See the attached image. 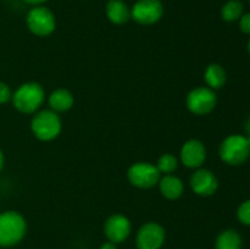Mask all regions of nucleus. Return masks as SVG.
I'll use <instances>...</instances> for the list:
<instances>
[{
  "instance_id": "f257e3e1",
  "label": "nucleus",
  "mask_w": 250,
  "mask_h": 249,
  "mask_svg": "<svg viewBox=\"0 0 250 249\" xmlns=\"http://www.w3.org/2000/svg\"><path fill=\"white\" fill-rule=\"evenodd\" d=\"M27 225L23 216L16 211L0 214V246L11 247L19 243L26 233Z\"/></svg>"
},
{
  "instance_id": "f03ea898",
  "label": "nucleus",
  "mask_w": 250,
  "mask_h": 249,
  "mask_svg": "<svg viewBox=\"0 0 250 249\" xmlns=\"http://www.w3.org/2000/svg\"><path fill=\"white\" fill-rule=\"evenodd\" d=\"M44 102V90L39 83L29 82L22 84L14 94V105L23 114H32Z\"/></svg>"
},
{
  "instance_id": "7ed1b4c3",
  "label": "nucleus",
  "mask_w": 250,
  "mask_h": 249,
  "mask_svg": "<svg viewBox=\"0 0 250 249\" xmlns=\"http://www.w3.org/2000/svg\"><path fill=\"white\" fill-rule=\"evenodd\" d=\"M250 155V142L247 137L233 134L220 145V156L229 165H241Z\"/></svg>"
},
{
  "instance_id": "20e7f679",
  "label": "nucleus",
  "mask_w": 250,
  "mask_h": 249,
  "mask_svg": "<svg viewBox=\"0 0 250 249\" xmlns=\"http://www.w3.org/2000/svg\"><path fill=\"white\" fill-rule=\"evenodd\" d=\"M32 131L41 141H51L61 132L60 117L50 110L38 112L32 120Z\"/></svg>"
},
{
  "instance_id": "39448f33",
  "label": "nucleus",
  "mask_w": 250,
  "mask_h": 249,
  "mask_svg": "<svg viewBox=\"0 0 250 249\" xmlns=\"http://www.w3.org/2000/svg\"><path fill=\"white\" fill-rule=\"evenodd\" d=\"M27 26L36 36L46 37L55 29V16L48 7L36 6L27 15Z\"/></svg>"
},
{
  "instance_id": "423d86ee",
  "label": "nucleus",
  "mask_w": 250,
  "mask_h": 249,
  "mask_svg": "<svg viewBox=\"0 0 250 249\" xmlns=\"http://www.w3.org/2000/svg\"><path fill=\"white\" fill-rule=\"evenodd\" d=\"M129 182L138 188H151L160 181V171L149 163H137L129 167L127 172Z\"/></svg>"
},
{
  "instance_id": "0eeeda50",
  "label": "nucleus",
  "mask_w": 250,
  "mask_h": 249,
  "mask_svg": "<svg viewBox=\"0 0 250 249\" xmlns=\"http://www.w3.org/2000/svg\"><path fill=\"white\" fill-rule=\"evenodd\" d=\"M187 107L195 115H207L216 106V94L211 88L199 87L190 90L187 95Z\"/></svg>"
},
{
  "instance_id": "6e6552de",
  "label": "nucleus",
  "mask_w": 250,
  "mask_h": 249,
  "mask_svg": "<svg viewBox=\"0 0 250 249\" xmlns=\"http://www.w3.org/2000/svg\"><path fill=\"white\" fill-rule=\"evenodd\" d=\"M164 6L160 0H138L131 10V17L141 24H153L161 19Z\"/></svg>"
},
{
  "instance_id": "1a4fd4ad",
  "label": "nucleus",
  "mask_w": 250,
  "mask_h": 249,
  "mask_svg": "<svg viewBox=\"0 0 250 249\" xmlns=\"http://www.w3.org/2000/svg\"><path fill=\"white\" fill-rule=\"evenodd\" d=\"M138 249H160L165 242V229L156 222H148L137 233Z\"/></svg>"
},
{
  "instance_id": "9d476101",
  "label": "nucleus",
  "mask_w": 250,
  "mask_h": 249,
  "mask_svg": "<svg viewBox=\"0 0 250 249\" xmlns=\"http://www.w3.org/2000/svg\"><path fill=\"white\" fill-rule=\"evenodd\" d=\"M104 232L112 243H121L128 238L131 233V222L125 215L115 214L106 220Z\"/></svg>"
},
{
  "instance_id": "9b49d317",
  "label": "nucleus",
  "mask_w": 250,
  "mask_h": 249,
  "mask_svg": "<svg viewBox=\"0 0 250 249\" xmlns=\"http://www.w3.org/2000/svg\"><path fill=\"white\" fill-rule=\"evenodd\" d=\"M190 187L198 195L209 197L217 190L219 181L211 171L200 168L190 177Z\"/></svg>"
},
{
  "instance_id": "f8f14e48",
  "label": "nucleus",
  "mask_w": 250,
  "mask_h": 249,
  "mask_svg": "<svg viewBox=\"0 0 250 249\" xmlns=\"http://www.w3.org/2000/svg\"><path fill=\"white\" fill-rule=\"evenodd\" d=\"M207 150L204 144L198 139H190L181 149V159L187 167L198 168L204 164Z\"/></svg>"
},
{
  "instance_id": "ddd939ff",
  "label": "nucleus",
  "mask_w": 250,
  "mask_h": 249,
  "mask_svg": "<svg viewBox=\"0 0 250 249\" xmlns=\"http://www.w3.org/2000/svg\"><path fill=\"white\" fill-rule=\"evenodd\" d=\"M106 15L115 24H124L131 19V10L122 0H110L106 5Z\"/></svg>"
},
{
  "instance_id": "4468645a",
  "label": "nucleus",
  "mask_w": 250,
  "mask_h": 249,
  "mask_svg": "<svg viewBox=\"0 0 250 249\" xmlns=\"http://www.w3.org/2000/svg\"><path fill=\"white\" fill-rule=\"evenodd\" d=\"M160 190L167 199H177L183 193V183L178 177L172 175H166L159 181Z\"/></svg>"
},
{
  "instance_id": "2eb2a0df",
  "label": "nucleus",
  "mask_w": 250,
  "mask_h": 249,
  "mask_svg": "<svg viewBox=\"0 0 250 249\" xmlns=\"http://www.w3.org/2000/svg\"><path fill=\"white\" fill-rule=\"evenodd\" d=\"M73 95L67 89H56L49 97V105L55 112L67 111L73 105Z\"/></svg>"
},
{
  "instance_id": "dca6fc26",
  "label": "nucleus",
  "mask_w": 250,
  "mask_h": 249,
  "mask_svg": "<svg viewBox=\"0 0 250 249\" xmlns=\"http://www.w3.org/2000/svg\"><path fill=\"white\" fill-rule=\"evenodd\" d=\"M205 82L211 89H219L226 83V71L219 63H211L205 70Z\"/></svg>"
},
{
  "instance_id": "f3484780",
  "label": "nucleus",
  "mask_w": 250,
  "mask_h": 249,
  "mask_svg": "<svg viewBox=\"0 0 250 249\" xmlns=\"http://www.w3.org/2000/svg\"><path fill=\"white\" fill-rule=\"evenodd\" d=\"M242 238L234 229L221 232L216 239V249H241Z\"/></svg>"
},
{
  "instance_id": "a211bd4d",
  "label": "nucleus",
  "mask_w": 250,
  "mask_h": 249,
  "mask_svg": "<svg viewBox=\"0 0 250 249\" xmlns=\"http://www.w3.org/2000/svg\"><path fill=\"white\" fill-rule=\"evenodd\" d=\"M243 14V4L239 2L238 0H231L226 2L221 10V16L225 21L233 22L241 19Z\"/></svg>"
},
{
  "instance_id": "6ab92c4d",
  "label": "nucleus",
  "mask_w": 250,
  "mask_h": 249,
  "mask_svg": "<svg viewBox=\"0 0 250 249\" xmlns=\"http://www.w3.org/2000/svg\"><path fill=\"white\" fill-rule=\"evenodd\" d=\"M177 159H176L175 156L171 155V154H164V155L160 156V159H159L156 167L160 171V173H167L168 175V173L173 172V171L177 168Z\"/></svg>"
},
{
  "instance_id": "aec40b11",
  "label": "nucleus",
  "mask_w": 250,
  "mask_h": 249,
  "mask_svg": "<svg viewBox=\"0 0 250 249\" xmlns=\"http://www.w3.org/2000/svg\"><path fill=\"white\" fill-rule=\"evenodd\" d=\"M237 216H238V220L242 224L250 226V199L246 200V202H243L239 205Z\"/></svg>"
},
{
  "instance_id": "412c9836",
  "label": "nucleus",
  "mask_w": 250,
  "mask_h": 249,
  "mask_svg": "<svg viewBox=\"0 0 250 249\" xmlns=\"http://www.w3.org/2000/svg\"><path fill=\"white\" fill-rule=\"evenodd\" d=\"M11 98V90L5 83L0 82V104H4Z\"/></svg>"
},
{
  "instance_id": "4be33fe9",
  "label": "nucleus",
  "mask_w": 250,
  "mask_h": 249,
  "mask_svg": "<svg viewBox=\"0 0 250 249\" xmlns=\"http://www.w3.org/2000/svg\"><path fill=\"white\" fill-rule=\"evenodd\" d=\"M239 27H241V29L244 32V33L250 34V12L249 14L243 15V16L241 17Z\"/></svg>"
},
{
  "instance_id": "5701e85b",
  "label": "nucleus",
  "mask_w": 250,
  "mask_h": 249,
  "mask_svg": "<svg viewBox=\"0 0 250 249\" xmlns=\"http://www.w3.org/2000/svg\"><path fill=\"white\" fill-rule=\"evenodd\" d=\"M100 249H117V248H116V244L109 241V242H106V243L103 244V246L100 247Z\"/></svg>"
},
{
  "instance_id": "b1692460",
  "label": "nucleus",
  "mask_w": 250,
  "mask_h": 249,
  "mask_svg": "<svg viewBox=\"0 0 250 249\" xmlns=\"http://www.w3.org/2000/svg\"><path fill=\"white\" fill-rule=\"evenodd\" d=\"M23 1L31 5H39V4H43V2L46 1V0H23Z\"/></svg>"
},
{
  "instance_id": "393cba45",
  "label": "nucleus",
  "mask_w": 250,
  "mask_h": 249,
  "mask_svg": "<svg viewBox=\"0 0 250 249\" xmlns=\"http://www.w3.org/2000/svg\"><path fill=\"white\" fill-rule=\"evenodd\" d=\"M2 166H4V155H2L1 150H0V171L2 170Z\"/></svg>"
},
{
  "instance_id": "a878e982",
  "label": "nucleus",
  "mask_w": 250,
  "mask_h": 249,
  "mask_svg": "<svg viewBox=\"0 0 250 249\" xmlns=\"http://www.w3.org/2000/svg\"><path fill=\"white\" fill-rule=\"evenodd\" d=\"M248 50H249V53H250V39H249V43H248Z\"/></svg>"
},
{
  "instance_id": "bb28decb",
  "label": "nucleus",
  "mask_w": 250,
  "mask_h": 249,
  "mask_svg": "<svg viewBox=\"0 0 250 249\" xmlns=\"http://www.w3.org/2000/svg\"><path fill=\"white\" fill-rule=\"evenodd\" d=\"M249 1H250V0H249Z\"/></svg>"
}]
</instances>
